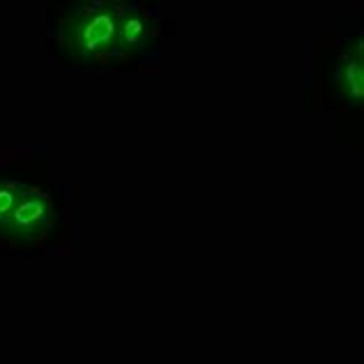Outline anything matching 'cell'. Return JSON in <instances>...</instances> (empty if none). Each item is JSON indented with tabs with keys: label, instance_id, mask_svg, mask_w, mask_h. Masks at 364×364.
I'll list each match as a JSON object with an SVG mask.
<instances>
[{
	"label": "cell",
	"instance_id": "5b68a950",
	"mask_svg": "<svg viewBox=\"0 0 364 364\" xmlns=\"http://www.w3.org/2000/svg\"><path fill=\"white\" fill-rule=\"evenodd\" d=\"M28 191L26 185L16 180H0V228L7 224L9 215L14 213L16 203L21 200V196Z\"/></svg>",
	"mask_w": 364,
	"mask_h": 364
},
{
	"label": "cell",
	"instance_id": "6da1fadb",
	"mask_svg": "<svg viewBox=\"0 0 364 364\" xmlns=\"http://www.w3.org/2000/svg\"><path fill=\"white\" fill-rule=\"evenodd\" d=\"M120 7L92 5L72 12L60 23L63 49L79 60H97L118 51Z\"/></svg>",
	"mask_w": 364,
	"mask_h": 364
},
{
	"label": "cell",
	"instance_id": "277c9868",
	"mask_svg": "<svg viewBox=\"0 0 364 364\" xmlns=\"http://www.w3.org/2000/svg\"><path fill=\"white\" fill-rule=\"evenodd\" d=\"M148 37V21L146 14L139 7H124L120 12V31H118V51L136 53Z\"/></svg>",
	"mask_w": 364,
	"mask_h": 364
},
{
	"label": "cell",
	"instance_id": "3957f363",
	"mask_svg": "<svg viewBox=\"0 0 364 364\" xmlns=\"http://www.w3.org/2000/svg\"><path fill=\"white\" fill-rule=\"evenodd\" d=\"M334 76H337V90L341 97L360 107L364 97V51L362 42L355 44V49H348L337 60L334 67Z\"/></svg>",
	"mask_w": 364,
	"mask_h": 364
},
{
	"label": "cell",
	"instance_id": "7a4b0ae2",
	"mask_svg": "<svg viewBox=\"0 0 364 364\" xmlns=\"http://www.w3.org/2000/svg\"><path fill=\"white\" fill-rule=\"evenodd\" d=\"M53 222L51 200L40 189H28L16 203L14 213L9 215L7 224L0 228V235L9 237L12 242L33 245L40 242L49 233Z\"/></svg>",
	"mask_w": 364,
	"mask_h": 364
}]
</instances>
